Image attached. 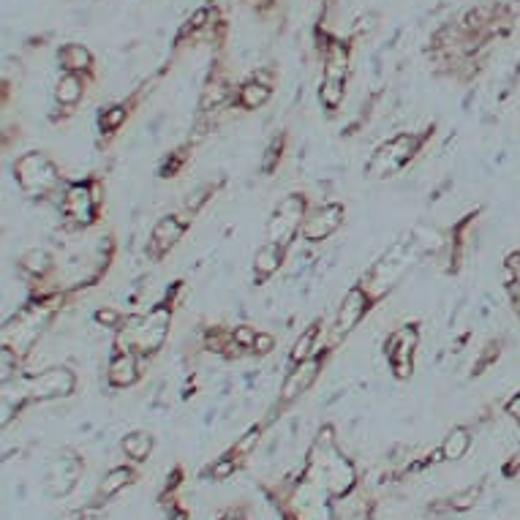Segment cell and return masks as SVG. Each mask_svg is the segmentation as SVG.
I'll list each match as a JSON object with an SVG mask.
<instances>
[{
    "mask_svg": "<svg viewBox=\"0 0 520 520\" xmlns=\"http://www.w3.org/2000/svg\"><path fill=\"white\" fill-rule=\"evenodd\" d=\"M14 177H17V185L22 188V194L30 199L50 197V194H55L63 185V177H60L57 164L52 161L47 153H41V150L22 153L14 161Z\"/></svg>",
    "mask_w": 520,
    "mask_h": 520,
    "instance_id": "cell-1",
    "label": "cell"
},
{
    "mask_svg": "<svg viewBox=\"0 0 520 520\" xmlns=\"http://www.w3.org/2000/svg\"><path fill=\"white\" fill-rule=\"evenodd\" d=\"M433 136V128H425L422 134H398L390 142H384L381 148L373 153V158L368 161V174L371 177H390V174L400 172L417 153L422 145Z\"/></svg>",
    "mask_w": 520,
    "mask_h": 520,
    "instance_id": "cell-2",
    "label": "cell"
},
{
    "mask_svg": "<svg viewBox=\"0 0 520 520\" xmlns=\"http://www.w3.org/2000/svg\"><path fill=\"white\" fill-rule=\"evenodd\" d=\"M305 218H308V199H305V194H289L275 207L273 218L267 223L270 243H281L283 248H289L292 240H295V234L302 229Z\"/></svg>",
    "mask_w": 520,
    "mask_h": 520,
    "instance_id": "cell-3",
    "label": "cell"
},
{
    "mask_svg": "<svg viewBox=\"0 0 520 520\" xmlns=\"http://www.w3.org/2000/svg\"><path fill=\"white\" fill-rule=\"evenodd\" d=\"M60 210H63V216L74 223V226H93V223L99 221L101 204L93 197L90 180H85V183H69L66 191H63Z\"/></svg>",
    "mask_w": 520,
    "mask_h": 520,
    "instance_id": "cell-4",
    "label": "cell"
},
{
    "mask_svg": "<svg viewBox=\"0 0 520 520\" xmlns=\"http://www.w3.org/2000/svg\"><path fill=\"white\" fill-rule=\"evenodd\" d=\"M76 390V376L71 368H47L38 376H30V398L33 400H52V398H69Z\"/></svg>",
    "mask_w": 520,
    "mask_h": 520,
    "instance_id": "cell-5",
    "label": "cell"
},
{
    "mask_svg": "<svg viewBox=\"0 0 520 520\" xmlns=\"http://www.w3.org/2000/svg\"><path fill=\"white\" fill-rule=\"evenodd\" d=\"M376 300V295L368 292V286H351L349 295L341 302V311H338V319H335V341L338 338H346L349 332L357 327V324L365 319V314L371 311V302Z\"/></svg>",
    "mask_w": 520,
    "mask_h": 520,
    "instance_id": "cell-6",
    "label": "cell"
},
{
    "mask_svg": "<svg viewBox=\"0 0 520 520\" xmlns=\"http://www.w3.org/2000/svg\"><path fill=\"white\" fill-rule=\"evenodd\" d=\"M188 226H191L188 216H164L161 221L153 226V234H150V240H148L150 259L161 262V259L185 237Z\"/></svg>",
    "mask_w": 520,
    "mask_h": 520,
    "instance_id": "cell-7",
    "label": "cell"
},
{
    "mask_svg": "<svg viewBox=\"0 0 520 520\" xmlns=\"http://www.w3.org/2000/svg\"><path fill=\"white\" fill-rule=\"evenodd\" d=\"M344 216H346V207L338 204V202H327L322 207H316L305 223L300 229V234L308 240V243H319V240H327L330 234H335L344 223Z\"/></svg>",
    "mask_w": 520,
    "mask_h": 520,
    "instance_id": "cell-8",
    "label": "cell"
},
{
    "mask_svg": "<svg viewBox=\"0 0 520 520\" xmlns=\"http://www.w3.org/2000/svg\"><path fill=\"white\" fill-rule=\"evenodd\" d=\"M322 365L324 363H322L319 354L308 357V360L300 363V365H292V371H289L286 381H283V387H281V403H292L297 395L308 393V390L314 387V381H316L319 371H322Z\"/></svg>",
    "mask_w": 520,
    "mask_h": 520,
    "instance_id": "cell-9",
    "label": "cell"
},
{
    "mask_svg": "<svg viewBox=\"0 0 520 520\" xmlns=\"http://www.w3.org/2000/svg\"><path fill=\"white\" fill-rule=\"evenodd\" d=\"M93 79V74H76V71H66V74L57 79L55 85V101L66 109V112H74L76 106L82 104L85 93H87V82Z\"/></svg>",
    "mask_w": 520,
    "mask_h": 520,
    "instance_id": "cell-10",
    "label": "cell"
},
{
    "mask_svg": "<svg viewBox=\"0 0 520 520\" xmlns=\"http://www.w3.org/2000/svg\"><path fill=\"white\" fill-rule=\"evenodd\" d=\"M139 357L131 354V351H115L109 368H106V381L115 387V390H125V387H134L139 381Z\"/></svg>",
    "mask_w": 520,
    "mask_h": 520,
    "instance_id": "cell-11",
    "label": "cell"
},
{
    "mask_svg": "<svg viewBox=\"0 0 520 520\" xmlns=\"http://www.w3.org/2000/svg\"><path fill=\"white\" fill-rule=\"evenodd\" d=\"M417 344H420V330H417V324H406V327L395 330V332L387 338V344H384V354H387L390 365H393V363H406V360H412Z\"/></svg>",
    "mask_w": 520,
    "mask_h": 520,
    "instance_id": "cell-12",
    "label": "cell"
},
{
    "mask_svg": "<svg viewBox=\"0 0 520 520\" xmlns=\"http://www.w3.org/2000/svg\"><path fill=\"white\" fill-rule=\"evenodd\" d=\"M57 63L63 66V71H76V74H93V66H96V57L93 52L87 50L85 44H76V41H69L57 50Z\"/></svg>",
    "mask_w": 520,
    "mask_h": 520,
    "instance_id": "cell-13",
    "label": "cell"
},
{
    "mask_svg": "<svg viewBox=\"0 0 520 520\" xmlns=\"http://www.w3.org/2000/svg\"><path fill=\"white\" fill-rule=\"evenodd\" d=\"M283 259H286V248L281 246V243H267V246H262L256 251V256H253V273H256V278L265 281V278L275 275L281 270Z\"/></svg>",
    "mask_w": 520,
    "mask_h": 520,
    "instance_id": "cell-14",
    "label": "cell"
},
{
    "mask_svg": "<svg viewBox=\"0 0 520 520\" xmlns=\"http://www.w3.org/2000/svg\"><path fill=\"white\" fill-rule=\"evenodd\" d=\"M79 479V461L76 458H60L50 471V491L55 496H66Z\"/></svg>",
    "mask_w": 520,
    "mask_h": 520,
    "instance_id": "cell-15",
    "label": "cell"
},
{
    "mask_svg": "<svg viewBox=\"0 0 520 520\" xmlns=\"http://www.w3.org/2000/svg\"><path fill=\"white\" fill-rule=\"evenodd\" d=\"M270 96H273V87L251 76L248 82H243V85L237 87L234 104H237V106H243V109H248V112H253V109H262V106L270 101Z\"/></svg>",
    "mask_w": 520,
    "mask_h": 520,
    "instance_id": "cell-16",
    "label": "cell"
},
{
    "mask_svg": "<svg viewBox=\"0 0 520 520\" xmlns=\"http://www.w3.org/2000/svg\"><path fill=\"white\" fill-rule=\"evenodd\" d=\"M319 332H322L319 322H314L305 332H300V338L295 341L292 351H289V363H292V365L305 363L308 357H314V354L319 351Z\"/></svg>",
    "mask_w": 520,
    "mask_h": 520,
    "instance_id": "cell-17",
    "label": "cell"
},
{
    "mask_svg": "<svg viewBox=\"0 0 520 520\" xmlns=\"http://www.w3.org/2000/svg\"><path fill=\"white\" fill-rule=\"evenodd\" d=\"M20 270L25 275H30V278H47V275L55 270V259H52L47 251H41V248H33V251H27V253H22L20 256Z\"/></svg>",
    "mask_w": 520,
    "mask_h": 520,
    "instance_id": "cell-18",
    "label": "cell"
},
{
    "mask_svg": "<svg viewBox=\"0 0 520 520\" xmlns=\"http://www.w3.org/2000/svg\"><path fill=\"white\" fill-rule=\"evenodd\" d=\"M327 482H330V493L344 496L354 485V469L346 458H335L330 461V471H327Z\"/></svg>",
    "mask_w": 520,
    "mask_h": 520,
    "instance_id": "cell-19",
    "label": "cell"
},
{
    "mask_svg": "<svg viewBox=\"0 0 520 520\" xmlns=\"http://www.w3.org/2000/svg\"><path fill=\"white\" fill-rule=\"evenodd\" d=\"M229 99H232V87H229V82H226L223 76H213V82H207L204 90H202L199 109H202V112L218 109V106H223Z\"/></svg>",
    "mask_w": 520,
    "mask_h": 520,
    "instance_id": "cell-20",
    "label": "cell"
},
{
    "mask_svg": "<svg viewBox=\"0 0 520 520\" xmlns=\"http://www.w3.org/2000/svg\"><path fill=\"white\" fill-rule=\"evenodd\" d=\"M136 101H139V99L134 96V99L128 101V104L123 101V104H115V106L104 109V112L99 115V128H101V134H109V136H112V134H118V131H120V128L125 125V120H128V115H131V106H134Z\"/></svg>",
    "mask_w": 520,
    "mask_h": 520,
    "instance_id": "cell-21",
    "label": "cell"
},
{
    "mask_svg": "<svg viewBox=\"0 0 520 520\" xmlns=\"http://www.w3.org/2000/svg\"><path fill=\"white\" fill-rule=\"evenodd\" d=\"M346 99V79H335V76H324L322 87H319V101L327 112H335L344 106Z\"/></svg>",
    "mask_w": 520,
    "mask_h": 520,
    "instance_id": "cell-22",
    "label": "cell"
},
{
    "mask_svg": "<svg viewBox=\"0 0 520 520\" xmlns=\"http://www.w3.org/2000/svg\"><path fill=\"white\" fill-rule=\"evenodd\" d=\"M471 447V436L466 428H455V430H449V436L444 439V444H442V455H444V461H461L466 452H469Z\"/></svg>",
    "mask_w": 520,
    "mask_h": 520,
    "instance_id": "cell-23",
    "label": "cell"
},
{
    "mask_svg": "<svg viewBox=\"0 0 520 520\" xmlns=\"http://www.w3.org/2000/svg\"><path fill=\"white\" fill-rule=\"evenodd\" d=\"M150 449H153V436L150 433H142V430H136V433H128L123 439V452L131 458V461H145L150 455Z\"/></svg>",
    "mask_w": 520,
    "mask_h": 520,
    "instance_id": "cell-24",
    "label": "cell"
},
{
    "mask_svg": "<svg viewBox=\"0 0 520 520\" xmlns=\"http://www.w3.org/2000/svg\"><path fill=\"white\" fill-rule=\"evenodd\" d=\"M283 150H286V134L275 136L273 142L267 145L265 155H262V161H259V169H262L265 174H273L275 169H278V164H281V158H283Z\"/></svg>",
    "mask_w": 520,
    "mask_h": 520,
    "instance_id": "cell-25",
    "label": "cell"
},
{
    "mask_svg": "<svg viewBox=\"0 0 520 520\" xmlns=\"http://www.w3.org/2000/svg\"><path fill=\"white\" fill-rule=\"evenodd\" d=\"M128 482H131V471L125 469V466H118V469H112L104 477V482H101V496H115L118 491H123Z\"/></svg>",
    "mask_w": 520,
    "mask_h": 520,
    "instance_id": "cell-26",
    "label": "cell"
},
{
    "mask_svg": "<svg viewBox=\"0 0 520 520\" xmlns=\"http://www.w3.org/2000/svg\"><path fill=\"white\" fill-rule=\"evenodd\" d=\"M185 161H188V148L174 150V153H169V155L161 161L158 174H161V177H177V174H180V169L185 167Z\"/></svg>",
    "mask_w": 520,
    "mask_h": 520,
    "instance_id": "cell-27",
    "label": "cell"
},
{
    "mask_svg": "<svg viewBox=\"0 0 520 520\" xmlns=\"http://www.w3.org/2000/svg\"><path fill=\"white\" fill-rule=\"evenodd\" d=\"M17 368H20V351L6 344L3 351H0V381H8Z\"/></svg>",
    "mask_w": 520,
    "mask_h": 520,
    "instance_id": "cell-28",
    "label": "cell"
},
{
    "mask_svg": "<svg viewBox=\"0 0 520 520\" xmlns=\"http://www.w3.org/2000/svg\"><path fill=\"white\" fill-rule=\"evenodd\" d=\"M213 194H216V185H202V188H197L191 197L185 199V210H188L191 216H194V213H199V210H202V204L213 197Z\"/></svg>",
    "mask_w": 520,
    "mask_h": 520,
    "instance_id": "cell-29",
    "label": "cell"
},
{
    "mask_svg": "<svg viewBox=\"0 0 520 520\" xmlns=\"http://www.w3.org/2000/svg\"><path fill=\"white\" fill-rule=\"evenodd\" d=\"M232 335H234V341L246 349V351H253V344H256V335H259V332H256V327H251V324H240V327L232 330Z\"/></svg>",
    "mask_w": 520,
    "mask_h": 520,
    "instance_id": "cell-30",
    "label": "cell"
},
{
    "mask_svg": "<svg viewBox=\"0 0 520 520\" xmlns=\"http://www.w3.org/2000/svg\"><path fill=\"white\" fill-rule=\"evenodd\" d=\"M498 354H501V341H491V344L485 346V351L479 354V360H477V371L474 373H482L488 365H493L496 360H498Z\"/></svg>",
    "mask_w": 520,
    "mask_h": 520,
    "instance_id": "cell-31",
    "label": "cell"
},
{
    "mask_svg": "<svg viewBox=\"0 0 520 520\" xmlns=\"http://www.w3.org/2000/svg\"><path fill=\"white\" fill-rule=\"evenodd\" d=\"M96 322L104 324V327H109V330H120V324L125 322V316L120 314V311L101 308V311H96Z\"/></svg>",
    "mask_w": 520,
    "mask_h": 520,
    "instance_id": "cell-32",
    "label": "cell"
},
{
    "mask_svg": "<svg viewBox=\"0 0 520 520\" xmlns=\"http://www.w3.org/2000/svg\"><path fill=\"white\" fill-rule=\"evenodd\" d=\"M510 281H518L520 283V251L510 253L504 259V283H510Z\"/></svg>",
    "mask_w": 520,
    "mask_h": 520,
    "instance_id": "cell-33",
    "label": "cell"
},
{
    "mask_svg": "<svg viewBox=\"0 0 520 520\" xmlns=\"http://www.w3.org/2000/svg\"><path fill=\"white\" fill-rule=\"evenodd\" d=\"M259 436H262V428H251L246 436L234 444V455H248L253 447H256V442H259Z\"/></svg>",
    "mask_w": 520,
    "mask_h": 520,
    "instance_id": "cell-34",
    "label": "cell"
},
{
    "mask_svg": "<svg viewBox=\"0 0 520 520\" xmlns=\"http://www.w3.org/2000/svg\"><path fill=\"white\" fill-rule=\"evenodd\" d=\"M479 488H482V485H471L463 493H458L452 498V507H455V510H469L471 504L477 501V496H479Z\"/></svg>",
    "mask_w": 520,
    "mask_h": 520,
    "instance_id": "cell-35",
    "label": "cell"
},
{
    "mask_svg": "<svg viewBox=\"0 0 520 520\" xmlns=\"http://www.w3.org/2000/svg\"><path fill=\"white\" fill-rule=\"evenodd\" d=\"M273 349H275V338L270 332H259L256 335V344H253V354L256 357H267Z\"/></svg>",
    "mask_w": 520,
    "mask_h": 520,
    "instance_id": "cell-36",
    "label": "cell"
},
{
    "mask_svg": "<svg viewBox=\"0 0 520 520\" xmlns=\"http://www.w3.org/2000/svg\"><path fill=\"white\" fill-rule=\"evenodd\" d=\"M504 289H507V297H510V302H512L515 314L520 316V283L518 281H510V283H504Z\"/></svg>",
    "mask_w": 520,
    "mask_h": 520,
    "instance_id": "cell-37",
    "label": "cell"
},
{
    "mask_svg": "<svg viewBox=\"0 0 520 520\" xmlns=\"http://www.w3.org/2000/svg\"><path fill=\"white\" fill-rule=\"evenodd\" d=\"M248 6H251V8H256V14L267 17L275 6H278V0H248Z\"/></svg>",
    "mask_w": 520,
    "mask_h": 520,
    "instance_id": "cell-38",
    "label": "cell"
},
{
    "mask_svg": "<svg viewBox=\"0 0 520 520\" xmlns=\"http://www.w3.org/2000/svg\"><path fill=\"white\" fill-rule=\"evenodd\" d=\"M232 471H234V458H226L218 466H213V477H216V479H223V477H229Z\"/></svg>",
    "mask_w": 520,
    "mask_h": 520,
    "instance_id": "cell-39",
    "label": "cell"
},
{
    "mask_svg": "<svg viewBox=\"0 0 520 520\" xmlns=\"http://www.w3.org/2000/svg\"><path fill=\"white\" fill-rule=\"evenodd\" d=\"M412 371H414V363H412V360H406V363H393V373H395V379H409Z\"/></svg>",
    "mask_w": 520,
    "mask_h": 520,
    "instance_id": "cell-40",
    "label": "cell"
},
{
    "mask_svg": "<svg viewBox=\"0 0 520 520\" xmlns=\"http://www.w3.org/2000/svg\"><path fill=\"white\" fill-rule=\"evenodd\" d=\"M507 414L518 422V428H520V393H515V395L507 400Z\"/></svg>",
    "mask_w": 520,
    "mask_h": 520,
    "instance_id": "cell-41",
    "label": "cell"
},
{
    "mask_svg": "<svg viewBox=\"0 0 520 520\" xmlns=\"http://www.w3.org/2000/svg\"><path fill=\"white\" fill-rule=\"evenodd\" d=\"M172 520H188V515H185V512H177Z\"/></svg>",
    "mask_w": 520,
    "mask_h": 520,
    "instance_id": "cell-42",
    "label": "cell"
}]
</instances>
